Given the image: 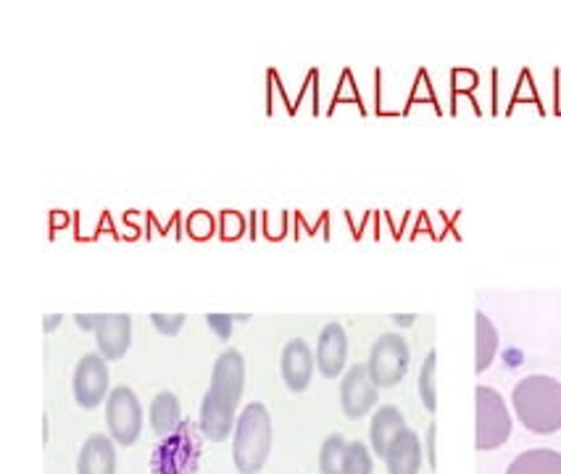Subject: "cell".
<instances>
[{"mask_svg":"<svg viewBox=\"0 0 561 474\" xmlns=\"http://www.w3.org/2000/svg\"><path fill=\"white\" fill-rule=\"evenodd\" d=\"M380 388L371 380L369 363H354L341 382V406L348 419H364L377 406Z\"/></svg>","mask_w":561,"mask_h":474,"instance_id":"9","label":"cell"},{"mask_svg":"<svg viewBox=\"0 0 561 474\" xmlns=\"http://www.w3.org/2000/svg\"><path fill=\"white\" fill-rule=\"evenodd\" d=\"M116 472V448L106 435H93L84 440L80 459H77V474H114Z\"/></svg>","mask_w":561,"mask_h":474,"instance_id":"13","label":"cell"},{"mask_svg":"<svg viewBox=\"0 0 561 474\" xmlns=\"http://www.w3.org/2000/svg\"><path fill=\"white\" fill-rule=\"evenodd\" d=\"M343 474H371V453L362 440H354L345 448Z\"/></svg>","mask_w":561,"mask_h":474,"instance_id":"22","label":"cell"},{"mask_svg":"<svg viewBox=\"0 0 561 474\" xmlns=\"http://www.w3.org/2000/svg\"><path fill=\"white\" fill-rule=\"evenodd\" d=\"M75 322L80 324V330H84V333H90L93 330L95 333V324H98V314H77Z\"/></svg>","mask_w":561,"mask_h":474,"instance_id":"26","label":"cell"},{"mask_svg":"<svg viewBox=\"0 0 561 474\" xmlns=\"http://www.w3.org/2000/svg\"><path fill=\"white\" fill-rule=\"evenodd\" d=\"M64 322V316L61 314H48V316H45V333H56V327H58V324H61Z\"/></svg>","mask_w":561,"mask_h":474,"instance_id":"28","label":"cell"},{"mask_svg":"<svg viewBox=\"0 0 561 474\" xmlns=\"http://www.w3.org/2000/svg\"><path fill=\"white\" fill-rule=\"evenodd\" d=\"M409 343L398 333H385L377 337L369 354V372L377 388H393L409 372Z\"/></svg>","mask_w":561,"mask_h":474,"instance_id":"5","label":"cell"},{"mask_svg":"<svg viewBox=\"0 0 561 474\" xmlns=\"http://www.w3.org/2000/svg\"><path fill=\"white\" fill-rule=\"evenodd\" d=\"M75 398L84 412H93L108 395V367L101 354H84L75 369Z\"/></svg>","mask_w":561,"mask_h":474,"instance_id":"8","label":"cell"},{"mask_svg":"<svg viewBox=\"0 0 561 474\" xmlns=\"http://www.w3.org/2000/svg\"><path fill=\"white\" fill-rule=\"evenodd\" d=\"M385 464H388V474H420V466H422L420 435L411 432L407 427V430L393 440V446H390L388 456H385Z\"/></svg>","mask_w":561,"mask_h":474,"instance_id":"14","label":"cell"},{"mask_svg":"<svg viewBox=\"0 0 561 474\" xmlns=\"http://www.w3.org/2000/svg\"><path fill=\"white\" fill-rule=\"evenodd\" d=\"M232 320H234V322H248V320H251V316H248V314H234Z\"/></svg>","mask_w":561,"mask_h":474,"instance_id":"30","label":"cell"},{"mask_svg":"<svg viewBox=\"0 0 561 474\" xmlns=\"http://www.w3.org/2000/svg\"><path fill=\"white\" fill-rule=\"evenodd\" d=\"M478 398V451H493L501 448L512 435V417H508V408L499 393L493 388L480 385L474 391Z\"/></svg>","mask_w":561,"mask_h":474,"instance_id":"4","label":"cell"},{"mask_svg":"<svg viewBox=\"0 0 561 474\" xmlns=\"http://www.w3.org/2000/svg\"><path fill=\"white\" fill-rule=\"evenodd\" d=\"M187 230H191V235L198 238V240L208 238V235H211V217H208V213H204V211L193 213L191 222H187Z\"/></svg>","mask_w":561,"mask_h":474,"instance_id":"25","label":"cell"},{"mask_svg":"<svg viewBox=\"0 0 561 474\" xmlns=\"http://www.w3.org/2000/svg\"><path fill=\"white\" fill-rule=\"evenodd\" d=\"M514 412L535 435L561 430V382L546 374H530L517 382L512 393Z\"/></svg>","mask_w":561,"mask_h":474,"instance_id":"1","label":"cell"},{"mask_svg":"<svg viewBox=\"0 0 561 474\" xmlns=\"http://www.w3.org/2000/svg\"><path fill=\"white\" fill-rule=\"evenodd\" d=\"M234 425H238V421H234L232 408L217 404V401L206 393L204 404H201V432H204L211 443H225V440L230 438Z\"/></svg>","mask_w":561,"mask_h":474,"instance_id":"16","label":"cell"},{"mask_svg":"<svg viewBox=\"0 0 561 474\" xmlns=\"http://www.w3.org/2000/svg\"><path fill=\"white\" fill-rule=\"evenodd\" d=\"M435 425H430V430H427V456H430V466H438V461H435Z\"/></svg>","mask_w":561,"mask_h":474,"instance_id":"27","label":"cell"},{"mask_svg":"<svg viewBox=\"0 0 561 474\" xmlns=\"http://www.w3.org/2000/svg\"><path fill=\"white\" fill-rule=\"evenodd\" d=\"M435 367H438V354L430 350L420 372V398L427 412H435V408H438V393H435Z\"/></svg>","mask_w":561,"mask_h":474,"instance_id":"21","label":"cell"},{"mask_svg":"<svg viewBox=\"0 0 561 474\" xmlns=\"http://www.w3.org/2000/svg\"><path fill=\"white\" fill-rule=\"evenodd\" d=\"M245 388V361L243 354L234 348H227L225 354L219 356L217 363H214L211 372V388H208V395L221 406L238 412L240 395H243Z\"/></svg>","mask_w":561,"mask_h":474,"instance_id":"7","label":"cell"},{"mask_svg":"<svg viewBox=\"0 0 561 474\" xmlns=\"http://www.w3.org/2000/svg\"><path fill=\"white\" fill-rule=\"evenodd\" d=\"M151 324L161 335L174 337L185 327V314H151Z\"/></svg>","mask_w":561,"mask_h":474,"instance_id":"23","label":"cell"},{"mask_svg":"<svg viewBox=\"0 0 561 474\" xmlns=\"http://www.w3.org/2000/svg\"><path fill=\"white\" fill-rule=\"evenodd\" d=\"M232 316L230 314H208L206 324L211 327V333L219 337V340H230L232 335Z\"/></svg>","mask_w":561,"mask_h":474,"instance_id":"24","label":"cell"},{"mask_svg":"<svg viewBox=\"0 0 561 474\" xmlns=\"http://www.w3.org/2000/svg\"><path fill=\"white\" fill-rule=\"evenodd\" d=\"M106 425L119 446L137 443L142 432V406L133 388L119 385L106 398Z\"/></svg>","mask_w":561,"mask_h":474,"instance_id":"6","label":"cell"},{"mask_svg":"<svg viewBox=\"0 0 561 474\" xmlns=\"http://www.w3.org/2000/svg\"><path fill=\"white\" fill-rule=\"evenodd\" d=\"M345 448H348V443L343 440V435H330L324 440L322 451H319V470H322V474H343Z\"/></svg>","mask_w":561,"mask_h":474,"instance_id":"20","label":"cell"},{"mask_svg":"<svg viewBox=\"0 0 561 474\" xmlns=\"http://www.w3.org/2000/svg\"><path fill=\"white\" fill-rule=\"evenodd\" d=\"M279 369H283V380L288 391L304 393L309 388L311 374H314V354H311L309 343L301 340V337H293L288 346L283 348Z\"/></svg>","mask_w":561,"mask_h":474,"instance_id":"12","label":"cell"},{"mask_svg":"<svg viewBox=\"0 0 561 474\" xmlns=\"http://www.w3.org/2000/svg\"><path fill=\"white\" fill-rule=\"evenodd\" d=\"M272 453V417L264 404H248L238 414L232 440V459L240 474H256L264 470Z\"/></svg>","mask_w":561,"mask_h":474,"instance_id":"2","label":"cell"},{"mask_svg":"<svg viewBox=\"0 0 561 474\" xmlns=\"http://www.w3.org/2000/svg\"><path fill=\"white\" fill-rule=\"evenodd\" d=\"M201 461V438L193 421H182L169 432L151 456V474H195Z\"/></svg>","mask_w":561,"mask_h":474,"instance_id":"3","label":"cell"},{"mask_svg":"<svg viewBox=\"0 0 561 474\" xmlns=\"http://www.w3.org/2000/svg\"><path fill=\"white\" fill-rule=\"evenodd\" d=\"M474 340H478V359H474V372H485L491 367L495 354H499V330L482 311L474 314Z\"/></svg>","mask_w":561,"mask_h":474,"instance_id":"19","label":"cell"},{"mask_svg":"<svg viewBox=\"0 0 561 474\" xmlns=\"http://www.w3.org/2000/svg\"><path fill=\"white\" fill-rule=\"evenodd\" d=\"M403 430H407V421H403V414L398 412L396 406L377 408L375 417H371V427H369L371 451H375L380 459H385L388 456L390 446H393V440Z\"/></svg>","mask_w":561,"mask_h":474,"instance_id":"15","label":"cell"},{"mask_svg":"<svg viewBox=\"0 0 561 474\" xmlns=\"http://www.w3.org/2000/svg\"><path fill=\"white\" fill-rule=\"evenodd\" d=\"M98 350L106 361H119L133 343V316L129 314H98L95 324Z\"/></svg>","mask_w":561,"mask_h":474,"instance_id":"10","label":"cell"},{"mask_svg":"<svg viewBox=\"0 0 561 474\" xmlns=\"http://www.w3.org/2000/svg\"><path fill=\"white\" fill-rule=\"evenodd\" d=\"M182 425V408L174 393H159L151 404V427L156 435L167 438L169 432H174Z\"/></svg>","mask_w":561,"mask_h":474,"instance_id":"18","label":"cell"},{"mask_svg":"<svg viewBox=\"0 0 561 474\" xmlns=\"http://www.w3.org/2000/svg\"><path fill=\"white\" fill-rule=\"evenodd\" d=\"M345 359H348V337H345L343 324H324L317 343V369L328 380H335L337 374H343Z\"/></svg>","mask_w":561,"mask_h":474,"instance_id":"11","label":"cell"},{"mask_svg":"<svg viewBox=\"0 0 561 474\" xmlns=\"http://www.w3.org/2000/svg\"><path fill=\"white\" fill-rule=\"evenodd\" d=\"M506 474H561V453L553 448H533L519 453Z\"/></svg>","mask_w":561,"mask_h":474,"instance_id":"17","label":"cell"},{"mask_svg":"<svg viewBox=\"0 0 561 474\" xmlns=\"http://www.w3.org/2000/svg\"><path fill=\"white\" fill-rule=\"evenodd\" d=\"M393 322L396 324H403V327H411V324H414V316H393Z\"/></svg>","mask_w":561,"mask_h":474,"instance_id":"29","label":"cell"}]
</instances>
